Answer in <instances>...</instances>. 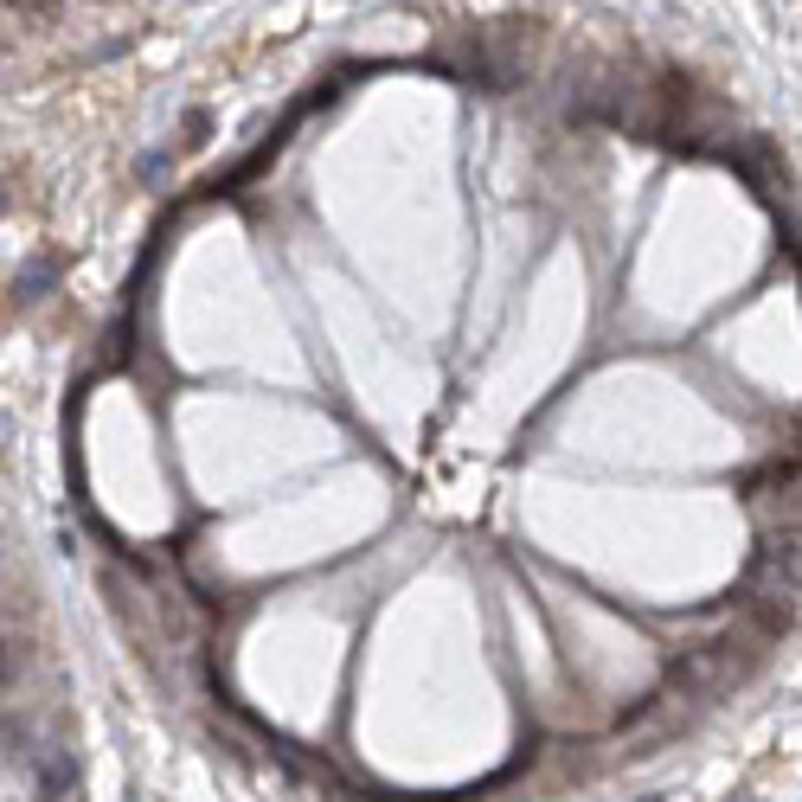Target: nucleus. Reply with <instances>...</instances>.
<instances>
[{
	"mask_svg": "<svg viewBox=\"0 0 802 802\" xmlns=\"http://www.w3.org/2000/svg\"><path fill=\"white\" fill-rule=\"evenodd\" d=\"M649 802H661V797H649Z\"/></svg>",
	"mask_w": 802,
	"mask_h": 802,
	"instance_id": "1",
	"label": "nucleus"
}]
</instances>
